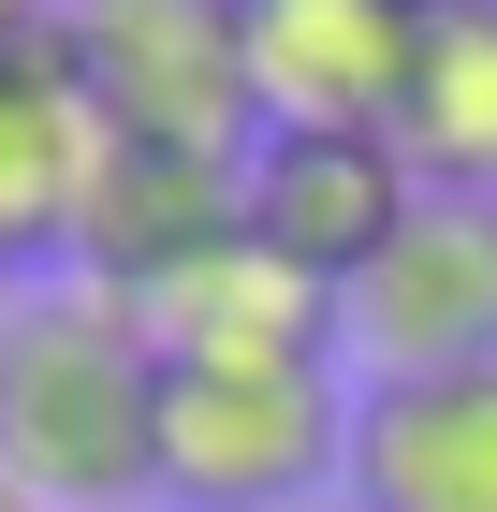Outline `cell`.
Instances as JSON below:
<instances>
[{
	"label": "cell",
	"mask_w": 497,
	"mask_h": 512,
	"mask_svg": "<svg viewBox=\"0 0 497 512\" xmlns=\"http://www.w3.org/2000/svg\"><path fill=\"white\" fill-rule=\"evenodd\" d=\"M0 469L44 512H161V352L117 278L0 308Z\"/></svg>",
	"instance_id": "obj_1"
},
{
	"label": "cell",
	"mask_w": 497,
	"mask_h": 512,
	"mask_svg": "<svg viewBox=\"0 0 497 512\" xmlns=\"http://www.w3.org/2000/svg\"><path fill=\"white\" fill-rule=\"evenodd\" d=\"M351 366H161V512H307L351 483Z\"/></svg>",
	"instance_id": "obj_2"
},
{
	"label": "cell",
	"mask_w": 497,
	"mask_h": 512,
	"mask_svg": "<svg viewBox=\"0 0 497 512\" xmlns=\"http://www.w3.org/2000/svg\"><path fill=\"white\" fill-rule=\"evenodd\" d=\"M59 59H74V88L103 103L117 147H176V161L264 147L234 0H59Z\"/></svg>",
	"instance_id": "obj_3"
},
{
	"label": "cell",
	"mask_w": 497,
	"mask_h": 512,
	"mask_svg": "<svg viewBox=\"0 0 497 512\" xmlns=\"http://www.w3.org/2000/svg\"><path fill=\"white\" fill-rule=\"evenodd\" d=\"M337 366L366 381L497 366V191H410L381 264L337 278Z\"/></svg>",
	"instance_id": "obj_4"
},
{
	"label": "cell",
	"mask_w": 497,
	"mask_h": 512,
	"mask_svg": "<svg viewBox=\"0 0 497 512\" xmlns=\"http://www.w3.org/2000/svg\"><path fill=\"white\" fill-rule=\"evenodd\" d=\"M264 132H395L424 0H234Z\"/></svg>",
	"instance_id": "obj_5"
},
{
	"label": "cell",
	"mask_w": 497,
	"mask_h": 512,
	"mask_svg": "<svg viewBox=\"0 0 497 512\" xmlns=\"http://www.w3.org/2000/svg\"><path fill=\"white\" fill-rule=\"evenodd\" d=\"M132 322H147L161 366H337V278L278 264L249 220L205 235L191 264H161L132 293Z\"/></svg>",
	"instance_id": "obj_6"
},
{
	"label": "cell",
	"mask_w": 497,
	"mask_h": 512,
	"mask_svg": "<svg viewBox=\"0 0 497 512\" xmlns=\"http://www.w3.org/2000/svg\"><path fill=\"white\" fill-rule=\"evenodd\" d=\"M103 161H117V132H103V103L74 88L59 44L0 59V308L44 293V278H74V235H88Z\"/></svg>",
	"instance_id": "obj_7"
},
{
	"label": "cell",
	"mask_w": 497,
	"mask_h": 512,
	"mask_svg": "<svg viewBox=\"0 0 497 512\" xmlns=\"http://www.w3.org/2000/svg\"><path fill=\"white\" fill-rule=\"evenodd\" d=\"M337 512H497V366L351 395V483Z\"/></svg>",
	"instance_id": "obj_8"
},
{
	"label": "cell",
	"mask_w": 497,
	"mask_h": 512,
	"mask_svg": "<svg viewBox=\"0 0 497 512\" xmlns=\"http://www.w3.org/2000/svg\"><path fill=\"white\" fill-rule=\"evenodd\" d=\"M410 161H395V132H264L249 147V235L278 249V264L307 278H351L381 264V235L410 220Z\"/></svg>",
	"instance_id": "obj_9"
},
{
	"label": "cell",
	"mask_w": 497,
	"mask_h": 512,
	"mask_svg": "<svg viewBox=\"0 0 497 512\" xmlns=\"http://www.w3.org/2000/svg\"><path fill=\"white\" fill-rule=\"evenodd\" d=\"M249 220V161H176V147H117L103 191H88V235H74V278H117L147 293L161 264H191L205 235Z\"/></svg>",
	"instance_id": "obj_10"
},
{
	"label": "cell",
	"mask_w": 497,
	"mask_h": 512,
	"mask_svg": "<svg viewBox=\"0 0 497 512\" xmlns=\"http://www.w3.org/2000/svg\"><path fill=\"white\" fill-rule=\"evenodd\" d=\"M395 161H410L424 191H497V0H424Z\"/></svg>",
	"instance_id": "obj_11"
},
{
	"label": "cell",
	"mask_w": 497,
	"mask_h": 512,
	"mask_svg": "<svg viewBox=\"0 0 497 512\" xmlns=\"http://www.w3.org/2000/svg\"><path fill=\"white\" fill-rule=\"evenodd\" d=\"M30 44H59V0H0V59H30Z\"/></svg>",
	"instance_id": "obj_12"
},
{
	"label": "cell",
	"mask_w": 497,
	"mask_h": 512,
	"mask_svg": "<svg viewBox=\"0 0 497 512\" xmlns=\"http://www.w3.org/2000/svg\"><path fill=\"white\" fill-rule=\"evenodd\" d=\"M0 512H44V498H30V483H15V469H0Z\"/></svg>",
	"instance_id": "obj_13"
}]
</instances>
